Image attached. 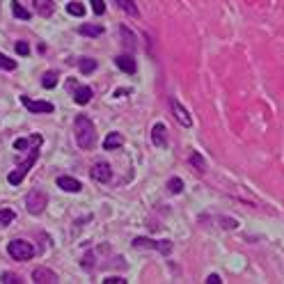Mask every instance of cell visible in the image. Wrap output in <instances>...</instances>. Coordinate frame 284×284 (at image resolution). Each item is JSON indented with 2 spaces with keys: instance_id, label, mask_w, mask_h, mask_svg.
<instances>
[{
  "instance_id": "27",
  "label": "cell",
  "mask_w": 284,
  "mask_h": 284,
  "mask_svg": "<svg viewBox=\"0 0 284 284\" xmlns=\"http://www.w3.org/2000/svg\"><path fill=\"white\" fill-rule=\"evenodd\" d=\"M0 282H3V284H21L23 279L19 277V275H14V273H3V277H0Z\"/></svg>"
},
{
  "instance_id": "10",
  "label": "cell",
  "mask_w": 284,
  "mask_h": 284,
  "mask_svg": "<svg viewBox=\"0 0 284 284\" xmlns=\"http://www.w3.org/2000/svg\"><path fill=\"white\" fill-rule=\"evenodd\" d=\"M58 186L62 188V190H67V193H81L83 190L81 181L74 177H58Z\"/></svg>"
},
{
  "instance_id": "26",
  "label": "cell",
  "mask_w": 284,
  "mask_h": 284,
  "mask_svg": "<svg viewBox=\"0 0 284 284\" xmlns=\"http://www.w3.org/2000/svg\"><path fill=\"white\" fill-rule=\"evenodd\" d=\"M12 220H14V211L12 209H0V227L10 225Z\"/></svg>"
},
{
  "instance_id": "6",
  "label": "cell",
  "mask_w": 284,
  "mask_h": 284,
  "mask_svg": "<svg viewBox=\"0 0 284 284\" xmlns=\"http://www.w3.org/2000/svg\"><path fill=\"white\" fill-rule=\"evenodd\" d=\"M170 108H172V113H174V119H177L181 126H186V129H190L193 126V119H190V113H188L186 108L179 103V99L170 97Z\"/></svg>"
},
{
  "instance_id": "28",
  "label": "cell",
  "mask_w": 284,
  "mask_h": 284,
  "mask_svg": "<svg viewBox=\"0 0 284 284\" xmlns=\"http://www.w3.org/2000/svg\"><path fill=\"white\" fill-rule=\"evenodd\" d=\"M90 5H92V12H94L97 17H101L103 12H106V3H103V0H90Z\"/></svg>"
},
{
  "instance_id": "4",
  "label": "cell",
  "mask_w": 284,
  "mask_h": 284,
  "mask_svg": "<svg viewBox=\"0 0 284 284\" xmlns=\"http://www.w3.org/2000/svg\"><path fill=\"white\" fill-rule=\"evenodd\" d=\"M7 252H10L12 259H17V261H28V259L35 257V247L33 243L28 241H21V238H14V241L7 245Z\"/></svg>"
},
{
  "instance_id": "2",
  "label": "cell",
  "mask_w": 284,
  "mask_h": 284,
  "mask_svg": "<svg viewBox=\"0 0 284 284\" xmlns=\"http://www.w3.org/2000/svg\"><path fill=\"white\" fill-rule=\"evenodd\" d=\"M37 156H39V145H35L33 149H30V156H28V161L23 163V165H19L14 172H10V177H7V181L12 183V186H19V183L26 179V174L30 172V167L37 163Z\"/></svg>"
},
{
  "instance_id": "16",
  "label": "cell",
  "mask_w": 284,
  "mask_h": 284,
  "mask_svg": "<svg viewBox=\"0 0 284 284\" xmlns=\"http://www.w3.org/2000/svg\"><path fill=\"white\" fill-rule=\"evenodd\" d=\"M78 33L85 35V37H99V35H103V28L97 26V23H85V26H81Z\"/></svg>"
},
{
  "instance_id": "13",
  "label": "cell",
  "mask_w": 284,
  "mask_h": 284,
  "mask_svg": "<svg viewBox=\"0 0 284 284\" xmlns=\"http://www.w3.org/2000/svg\"><path fill=\"white\" fill-rule=\"evenodd\" d=\"M35 12H37L39 17L49 19V17H53L55 3H53V0H35Z\"/></svg>"
},
{
  "instance_id": "3",
  "label": "cell",
  "mask_w": 284,
  "mask_h": 284,
  "mask_svg": "<svg viewBox=\"0 0 284 284\" xmlns=\"http://www.w3.org/2000/svg\"><path fill=\"white\" fill-rule=\"evenodd\" d=\"M46 204H49V195L44 193L42 188H33V190L28 193V197H26V209L30 211L33 215L44 213Z\"/></svg>"
},
{
  "instance_id": "7",
  "label": "cell",
  "mask_w": 284,
  "mask_h": 284,
  "mask_svg": "<svg viewBox=\"0 0 284 284\" xmlns=\"http://www.w3.org/2000/svg\"><path fill=\"white\" fill-rule=\"evenodd\" d=\"M90 174H92V179H94V181L106 183V181H110V179H113V167H110V163L99 161V163H94V167H92Z\"/></svg>"
},
{
  "instance_id": "9",
  "label": "cell",
  "mask_w": 284,
  "mask_h": 284,
  "mask_svg": "<svg viewBox=\"0 0 284 284\" xmlns=\"http://www.w3.org/2000/svg\"><path fill=\"white\" fill-rule=\"evenodd\" d=\"M21 103L30 113H53V103L49 101H33L30 97H21Z\"/></svg>"
},
{
  "instance_id": "24",
  "label": "cell",
  "mask_w": 284,
  "mask_h": 284,
  "mask_svg": "<svg viewBox=\"0 0 284 284\" xmlns=\"http://www.w3.org/2000/svg\"><path fill=\"white\" fill-rule=\"evenodd\" d=\"M94 69H97V60H92V58H83L81 60V71L83 74H92Z\"/></svg>"
},
{
  "instance_id": "1",
  "label": "cell",
  "mask_w": 284,
  "mask_h": 284,
  "mask_svg": "<svg viewBox=\"0 0 284 284\" xmlns=\"http://www.w3.org/2000/svg\"><path fill=\"white\" fill-rule=\"evenodd\" d=\"M74 131H76V142H78L81 149H94V145H97V129H94L90 117L78 115L74 122Z\"/></svg>"
},
{
  "instance_id": "12",
  "label": "cell",
  "mask_w": 284,
  "mask_h": 284,
  "mask_svg": "<svg viewBox=\"0 0 284 284\" xmlns=\"http://www.w3.org/2000/svg\"><path fill=\"white\" fill-rule=\"evenodd\" d=\"M115 65H117L124 74H135V69H138V67H135V60L131 58V55H126V53L117 55V58H115Z\"/></svg>"
},
{
  "instance_id": "15",
  "label": "cell",
  "mask_w": 284,
  "mask_h": 284,
  "mask_svg": "<svg viewBox=\"0 0 284 284\" xmlns=\"http://www.w3.org/2000/svg\"><path fill=\"white\" fill-rule=\"evenodd\" d=\"M90 99H92V87H78V90L74 92V101L78 103V106L90 103Z\"/></svg>"
},
{
  "instance_id": "22",
  "label": "cell",
  "mask_w": 284,
  "mask_h": 284,
  "mask_svg": "<svg viewBox=\"0 0 284 284\" xmlns=\"http://www.w3.org/2000/svg\"><path fill=\"white\" fill-rule=\"evenodd\" d=\"M119 33H122V39H124V44H126V46H129V49H135V35L131 33L129 28H126V26H122V28H119Z\"/></svg>"
},
{
  "instance_id": "23",
  "label": "cell",
  "mask_w": 284,
  "mask_h": 284,
  "mask_svg": "<svg viewBox=\"0 0 284 284\" xmlns=\"http://www.w3.org/2000/svg\"><path fill=\"white\" fill-rule=\"evenodd\" d=\"M0 69L14 71V69H17V60H12V58H7L5 53H0Z\"/></svg>"
},
{
  "instance_id": "31",
  "label": "cell",
  "mask_w": 284,
  "mask_h": 284,
  "mask_svg": "<svg viewBox=\"0 0 284 284\" xmlns=\"http://www.w3.org/2000/svg\"><path fill=\"white\" fill-rule=\"evenodd\" d=\"M103 284H126V279L124 277H106Z\"/></svg>"
},
{
  "instance_id": "8",
  "label": "cell",
  "mask_w": 284,
  "mask_h": 284,
  "mask_svg": "<svg viewBox=\"0 0 284 284\" xmlns=\"http://www.w3.org/2000/svg\"><path fill=\"white\" fill-rule=\"evenodd\" d=\"M33 282L35 284H55V282H60V277L51 270V268H35L33 270Z\"/></svg>"
},
{
  "instance_id": "11",
  "label": "cell",
  "mask_w": 284,
  "mask_h": 284,
  "mask_svg": "<svg viewBox=\"0 0 284 284\" xmlns=\"http://www.w3.org/2000/svg\"><path fill=\"white\" fill-rule=\"evenodd\" d=\"M167 131H165V126H163L161 122L158 124H154V129H151V142H154L156 147H165L167 145Z\"/></svg>"
},
{
  "instance_id": "18",
  "label": "cell",
  "mask_w": 284,
  "mask_h": 284,
  "mask_svg": "<svg viewBox=\"0 0 284 284\" xmlns=\"http://www.w3.org/2000/svg\"><path fill=\"white\" fill-rule=\"evenodd\" d=\"M188 163H190V165H193L197 172L206 170V161L202 158V154H199V151H193V154H190V158H188Z\"/></svg>"
},
{
  "instance_id": "21",
  "label": "cell",
  "mask_w": 284,
  "mask_h": 284,
  "mask_svg": "<svg viewBox=\"0 0 284 284\" xmlns=\"http://www.w3.org/2000/svg\"><path fill=\"white\" fill-rule=\"evenodd\" d=\"M67 12H69L71 17H85V7H83L78 0H71L69 5H67Z\"/></svg>"
},
{
  "instance_id": "29",
  "label": "cell",
  "mask_w": 284,
  "mask_h": 284,
  "mask_svg": "<svg viewBox=\"0 0 284 284\" xmlns=\"http://www.w3.org/2000/svg\"><path fill=\"white\" fill-rule=\"evenodd\" d=\"M17 53L19 55H28V53H30V46H28V42H17Z\"/></svg>"
},
{
  "instance_id": "30",
  "label": "cell",
  "mask_w": 284,
  "mask_h": 284,
  "mask_svg": "<svg viewBox=\"0 0 284 284\" xmlns=\"http://www.w3.org/2000/svg\"><path fill=\"white\" fill-rule=\"evenodd\" d=\"M14 149H28V140L26 138H19V140H14Z\"/></svg>"
},
{
  "instance_id": "32",
  "label": "cell",
  "mask_w": 284,
  "mask_h": 284,
  "mask_svg": "<svg viewBox=\"0 0 284 284\" xmlns=\"http://www.w3.org/2000/svg\"><path fill=\"white\" fill-rule=\"evenodd\" d=\"M220 282H222V279H220V277H218V275H215V273H213V275H209V277H206V284H220Z\"/></svg>"
},
{
  "instance_id": "17",
  "label": "cell",
  "mask_w": 284,
  "mask_h": 284,
  "mask_svg": "<svg viewBox=\"0 0 284 284\" xmlns=\"http://www.w3.org/2000/svg\"><path fill=\"white\" fill-rule=\"evenodd\" d=\"M115 3H117V5L122 7V10L126 12L129 17H133V19H138V17H140V12H138V7H135L133 0H115Z\"/></svg>"
},
{
  "instance_id": "20",
  "label": "cell",
  "mask_w": 284,
  "mask_h": 284,
  "mask_svg": "<svg viewBox=\"0 0 284 284\" xmlns=\"http://www.w3.org/2000/svg\"><path fill=\"white\" fill-rule=\"evenodd\" d=\"M42 85L46 87V90H53V87L58 85V71H46L42 78Z\"/></svg>"
},
{
  "instance_id": "5",
  "label": "cell",
  "mask_w": 284,
  "mask_h": 284,
  "mask_svg": "<svg viewBox=\"0 0 284 284\" xmlns=\"http://www.w3.org/2000/svg\"><path fill=\"white\" fill-rule=\"evenodd\" d=\"M133 247H154V250H158L161 254H170L172 252V243L170 241H154V238H133Z\"/></svg>"
},
{
  "instance_id": "19",
  "label": "cell",
  "mask_w": 284,
  "mask_h": 284,
  "mask_svg": "<svg viewBox=\"0 0 284 284\" xmlns=\"http://www.w3.org/2000/svg\"><path fill=\"white\" fill-rule=\"evenodd\" d=\"M12 14H14L17 19H23V21H28V19H30V12H28L26 7L19 3V0H14V3H12Z\"/></svg>"
},
{
  "instance_id": "25",
  "label": "cell",
  "mask_w": 284,
  "mask_h": 284,
  "mask_svg": "<svg viewBox=\"0 0 284 284\" xmlns=\"http://www.w3.org/2000/svg\"><path fill=\"white\" fill-rule=\"evenodd\" d=\"M167 190H170V193H174V195H179L183 190V181L179 177L170 179V181H167Z\"/></svg>"
},
{
  "instance_id": "14",
  "label": "cell",
  "mask_w": 284,
  "mask_h": 284,
  "mask_svg": "<svg viewBox=\"0 0 284 284\" xmlns=\"http://www.w3.org/2000/svg\"><path fill=\"white\" fill-rule=\"evenodd\" d=\"M124 145V138L119 133H110L106 140H103V149L106 151H113V149H119Z\"/></svg>"
}]
</instances>
